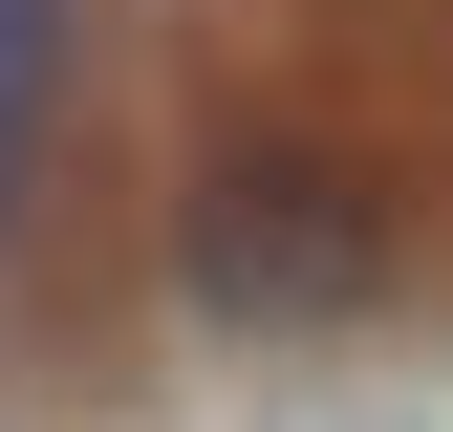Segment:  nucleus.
Segmentation results:
<instances>
[{
	"mask_svg": "<svg viewBox=\"0 0 453 432\" xmlns=\"http://www.w3.org/2000/svg\"><path fill=\"white\" fill-rule=\"evenodd\" d=\"M43 43H65V0H0V87H43Z\"/></svg>",
	"mask_w": 453,
	"mask_h": 432,
	"instance_id": "nucleus-2",
	"label": "nucleus"
},
{
	"mask_svg": "<svg viewBox=\"0 0 453 432\" xmlns=\"http://www.w3.org/2000/svg\"><path fill=\"white\" fill-rule=\"evenodd\" d=\"M22 174H43V108H22V87H0V216H22Z\"/></svg>",
	"mask_w": 453,
	"mask_h": 432,
	"instance_id": "nucleus-3",
	"label": "nucleus"
},
{
	"mask_svg": "<svg viewBox=\"0 0 453 432\" xmlns=\"http://www.w3.org/2000/svg\"><path fill=\"white\" fill-rule=\"evenodd\" d=\"M388 282V216L346 174H303V151H216V174L173 195V303L238 324V346H303V324H367Z\"/></svg>",
	"mask_w": 453,
	"mask_h": 432,
	"instance_id": "nucleus-1",
	"label": "nucleus"
}]
</instances>
